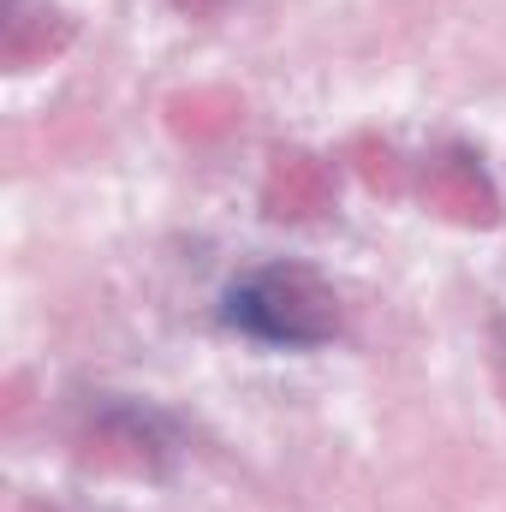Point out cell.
<instances>
[{
    "mask_svg": "<svg viewBox=\"0 0 506 512\" xmlns=\"http://www.w3.org/2000/svg\"><path fill=\"white\" fill-rule=\"evenodd\" d=\"M84 459L108 465V471H131V477H155L167 465V435L149 411L131 405H108L90 429H84Z\"/></svg>",
    "mask_w": 506,
    "mask_h": 512,
    "instance_id": "cell-2",
    "label": "cell"
},
{
    "mask_svg": "<svg viewBox=\"0 0 506 512\" xmlns=\"http://www.w3.org/2000/svg\"><path fill=\"white\" fill-rule=\"evenodd\" d=\"M358 173L370 191H393L399 185V167H393V149L387 143H358Z\"/></svg>",
    "mask_w": 506,
    "mask_h": 512,
    "instance_id": "cell-7",
    "label": "cell"
},
{
    "mask_svg": "<svg viewBox=\"0 0 506 512\" xmlns=\"http://www.w3.org/2000/svg\"><path fill=\"white\" fill-rule=\"evenodd\" d=\"M423 197H429L435 215H447L459 227H489L501 215V191H495V179L483 173V161L471 149H441L423 173Z\"/></svg>",
    "mask_w": 506,
    "mask_h": 512,
    "instance_id": "cell-3",
    "label": "cell"
},
{
    "mask_svg": "<svg viewBox=\"0 0 506 512\" xmlns=\"http://www.w3.org/2000/svg\"><path fill=\"white\" fill-rule=\"evenodd\" d=\"M66 42H72V24H66L54 6H24V0H12L6 30H0V60H6L12 72L42 66V60L60 54Z\"/></svg>",
    "mask_w": 506,
    "mask_h": 512,
    "instance_id": "cell-5",
    "label": "cell"
},
{
    "mask_svg": "<svg viewBox=\"0 0 506 512\" xmlns=\"http://www.w3.org/2000/svg\"><path fill=\"white\" fill-rule=\"evenodd\" d=\"M173 6H179V12H191V18H203V12H215L221 0H173Z\"/></svg>",
    "mask_w": 506,
    "mask_h": 512,
    "instance_id": "cell-8",
    "label": "cell"
},
{
    "mask_svg": "<svg viewBox=\"0 0 506 512\" xmlns=\"http://www.w3.org/2000/svg\"><path fill=\"white\" fill-rule=\"evenodd\" d=\"M239 120H245V102L233 90H221V84H197V90H179L167 102V126L179 131L185 143H215Z\"/></svg>",
    "mask_w": 506,
    "mask_h": 512,
    "instance_id": "cell-6",
    "label": "cell"
},
{
    "mask_svg": "<svg viewBox=\"0 0 506 512\" xmlns=\"http://www.w3.org/2000/svg\"><path fill=\"white\" fill-rule=\"evenodd\" d=\"M227 322L268 346H322L340 328V304L310 268H256L227 292Z\"/></svg>",
    "mask_w": 506,
    "mask_h": 512,
    "instance_id": "cell-1",
    "label": "cell"
},
{
    "mask_svg": "<svg viewBox=\"0 0 506 512\" xmlns=\"http://www.w3.org/2000/svg\"><path fill=\"white\" fill-rule=\"evenodd\" d=\"M262 203L274 221H316L328 203H334V173L304 155V149H280L268 161V179H262Z\"/></svg>",
    "mask_w": 506,
    "mask_h": 512,
    "instance_id": "cell-4",
    "label": "cell"
}]
</instances>
